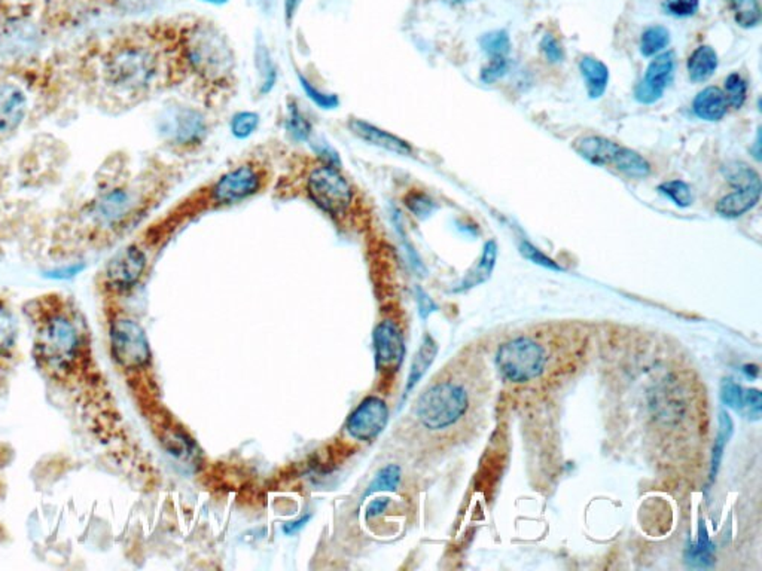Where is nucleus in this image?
Masks as SVG:
<instances>
[{
    "instance_id": "nucleus-1",
    "label": "nucleus",
    "mask_w": 762,
    "mask_h": 571,
    "mask_svg": "<svg viewBox=\"0 0 762 571\" xmlns=\"http://www.w3.org/2000/svg\"><path fill=\"white\" fill-rule=\"evenodd\" d=\"M551 361V350L538 336H515L502 343L496 352V366L502 379L517 386L542 379Z\"/></svg>"
},
{
    "instance_id": "nucleus-2",
    "label": "nucleus",
    "mask_w": 762,
    "mask_h": 571,
    "mask_svg": "<svg viewBox=\"0 0 762 571\" xmlns=\"http://www.w3.org/2000/svg\"><path fill=\"white\" fill-rule=\"evenodd\" d=\"M186 63L207 82L229 79L234 72V52L215 27L195 26L184 42Z\"/></svg>"
},
{
    "instance_id": "nucleus-3",
    "label": "nucleus",
    "mask_w": 762,
    "mask_h": 571,
    "mask_svg": "<svg viewBox=\"0 0 762 571\" xmlns=\"http://www.w3.org/2000/svg\"><path fill=\"white\" fill-rule=\"evenodd\" d=\"M471 393L462 382L441 381L429 387L416 405V417L432 432L453 429L470 414Z\"/></svg>"
},
{
    "instance_id": "nucleus-4",
    "label": "nucleus",
    "mask_w": 762,
    "mask_h": 571,
    "mask_svg": "<svg viewBox=\"0 0 762 571\" xmlns=\"http://www.w3.org/2000/svg\"><path fill=\"white\" fill-rule=\"evenodd\" d=\"M104 75L118 90H145L157 75L156 57L147 48L136 45L117 48L104 63Z\"/></svg>"
},
{
    "instance_id": "nucleus-5",
    "label": "nucleus",
    "mask_w": 762,
    "mask_h": 571,
    "mask_svg": "<svg viewBox=\"0 0 762 571\" xmlns=\"http://www.w3.org/2000/svg\"><path fill=\"white\" fill-rule=\"evenodd\" d=\"M79 334L65 316H52L36 335V352L43 365L52 370H69L78 356Z\"/></svg>"
},
{
    "instance_id": "nucleus-6",
    "label": "nucleus",
    "mask_w": 762,
    "mask_h": 571,
    "mask_svg": "<svg viewBox=\"0 0 762 571\" xmlns=\"http://www.w3.org/2000/svg\"><path fill=\"white\" fill-rule=\"evenodd\" d=\"M307 192L311 201L331 216L345 215L354 201V191L338 168L322 165L310 173Z\"/></svg>"
},
{
    "instance_id": "nucleus-7",
    "label": "nucleus",
    "mask_w": 762,
    "mask_h": 571,
    "mask_svg": "<svg viewBox=\"0 0 762 571\" xmlns=\"http://www.w3.org/2000/svg\"><path fill=\"white\" fill-rule=\"evenodd\" d=\"M111 343L113 357L121 366L129 370L140 368L151 357L145 332L138 323L129 318H120L113 322L111 327Z\"/></svg>"
},
{
    "instance_id": "nucleus-8",
    "label": "nucleus",
    "mask_w": 762,
    "mask_h": 571,
    "mask_svg": "<svg viewBox=\"0 0 762 571\" xmlns=\"http://www.w3.org/2000/svg\"><path fill=\"white\" fill-rule=\"evenodd\" d=\"M261 174L250 165H240L216 182L211 195L222 204L241 201L261 190Z\"/></svg>"
},
{
    "instance_id": "nucleus-9",
    "label": "nucleus",
    "mask_w": 762,
    "mask_h": 571,
    "mask_svg": "<svg viewBox=\"0 0 762 571\" xmlns=\"http://www.w3.org/2000/svg\"><path fill=\"white\" fill-rule=\"evenodd\" d=\"M389 409L379 397H366L347 421L350 436L358 441L377 438L388 424Z\"/></svg>"
},
{
    "instance_id": "nucleus-10",
    "label": "nucleus",
    "mask_w": 762,
    "mask_h": 571,
    "mask_svg": "<svg viewBox=\"0 0 762 571\" xmlns=\"http://www.w3.org/2000/svg\"><path fill=\"white\" fill-rule=\"evenodd\" d=\"M675 65V52H663L655 57V60H652L646 69L643 81L636 88V100L639 103L652 104L663 97L664 91L672 82Z\"/></svg>"
},
{
    "instance_id": "nucleus-11",
    "label": "nucleus",
    "mask_w": 762,
    "mask_h": 571,
    "mask_svg": "<svg viewBox=\"0 0 762 571\" xmlns=\"http://www.w3.org/2000/svg\"><path fill=\"white\" fill-rule=\"evenodd\" d=\"M145 267H147L145 254L138 247L130 245L109 263L104 272L106 284L113 290L130 289L142 277Z\"/></svg>"
},
{
    "instance_id": "nucleus-12",
    "label": "nucleus",
    "mask_w": 762,
    "mask_h": 571,
    "mask_svg": "<svg viewBox=\"0 0 762 571\" xmlns=\"http://www.w3.org/2000/svg\"><path fill=\"white\" fill-rule=\"evenodd\" d=\"M375 366L380 372L393 374L399 370L405 356L401 332L392 322L380 323L374 332Z\"/></svg>"
},
{
    "instance_id": "nucleus-13",
    "label": "nucleus",
    "mask_w": 762,
    "mask_h": 571,
    "mask_svg": "<svg viewBox=\"0 0 762 571\" xmlns=\"http://www.w3.org/2000/svg\"><path fill=\"white\" fill-rule=\"evenodd\" d=\"M26 109V94L20 86L0 84V136L11 134L22 125Z\"/></svg>"
},
{
    "instance_id": "nucleus-14",
    "label": "nucleus",
    "mask_w": 762,
    "mask_h": 571,
    "mask_svg": "<svg viewBox=\"0 0 762 571\" xmlns=\"http://www.w3.org/2000/svg\"><path fill=\"white\" fill-rule=\"evenodd\" d=\"M349 129L356 138L370 143L372 147H381L384 151L402 155V156L413 154V147H409V143L405 142L404 138H398L395 134L379 129L366 120H352L349 122Z\"/></svg>"
},
{
    "instance_id": "nucleus-15",
    "label": "nucleus",
    "mask_w": 762,
    "mask_h": 571,
    "mask_svg": "<svg viewBox=\"0 0 762 571\" xmlns=\"http://www.w3.org/2000/svg\"><path fill=\"white\" fill-rule=\"evenodd\" d=\"M172 134L182 145H194L206 134V120L193 109H182L173 116Z\"/></svg>"
},
{
    "instance_id": "nucleus-16",
    "label": "nucleus",
    "mask_w": 762,
    "mask_h": 571,
    "mask_svg": "<svg viewBox=\"0 0 762 571\" xmlns=\"http://www.w3.org/2000/svg\"><path fill=\"white\" fill-rule=\"evenodd\" d=\"M573 147L588 163L599 167H607L614 164L620 145L600 136H586L577 140Z\"/></svg>"
},
{
    "instance_id": "nucleus-17",
    "label": "nucleus",
    "mask_w": 762,
    "mask_h": 571,
    "mask_svg": "<svg viewBox=\"0 0 762 571\" xmlns=\"http://www.w3.org/2000/svg\"><path fill=\"white\" fill-rule=\"evenodd\" d=\"M761 185L739 188L736 192L730 193L718 202L716 211L723 218H739L745 215L746 211L757 206L761 197Z\"/></svg>"
},
{
    "instance_id": "nucleus-18",
    "label": "nucleus",
    "mask_w": 762,
    "mask_h": 571,
    "mask_svg": "<svg viewBox=\"0 0 762 571\" xmlns=\"http://www.w3.org/2000/svg\"><path fill=\"white\" fill-rule=\"evenodd\" d=\"M727 97L716 86H707L698 93L694 100L693 109L698 118L704 120H720L727 113Z\"/></svg>"
},
{
    "instance_id": "nucleus-19",
    "label": "nucleus",
    "mask_w": 762,
    "mask_h": 571,
    "mask_svg": "<svg viewBox=\"0 0 762 571\" xmlns=\"http://www.w3.org/2000/svg\"><path fill=\"white\" fill-rule=\"evenodd\" d=\"M496 259H498V245H496V241L491 240L486 243L479 263H475L472 270L466 274L465 279L456 290L462 292V290H468V289L486 283L487 280L490 279L491 272L495 270Z\"/></svg>"
},
{
    "instance_id": "nucleus-20",
    "label": "nucleus",
    "mask_w": 762,
    "mask_h": 571,
    "mask_svg": "<svg viewBox=\"0 0 762 571\" xmlns=\"http://www.w3.org/2000/svg\"><path fill=\"white\" fill-rule=\"evenodd\" d=\"M582 76L586 79L587 93L590 99H599L605 94L609 84V69L595 57H582L579 63Z\"/></svg>"
},
{
    "instance_id": "nucleus-21",
    "label": "nucleus",
    "mask_w": 762,
    "mask_h": 571,
    "mask_svg": "<svg viewBox=\"0 0 762 571\" xmlns=\"http://www.w3.org/2000/svg\"><path fill=\"white\" fill-rule=\"evenodd\" d=\"M436 352H438V343L431 335L425 336L422 345L414 356L408 381H407V387H405V395H408L409 391L413 390L414 387L417 386L418 381L423 379V375L426 374L427 370L435 361Z\"/></svg>"
},
{
    "instance_id": "nucleus-22",
    "label": "nucleus",
    "mask_w": 762,
    "mask_h": 571,
    "mask_svg": "<svg viewBox=\"0 0 762 571\" xmlns=\"http://www.w3.org/2000/svg\"><path fill=\"white\" fill-rule=\"evenodd\" d=\"M718 69V54L709 45H702L691 54L688 74L693 82H704Z\"/></svg>"
},
{
    "instance_id": "nucleus-23",
    "label": "nucleus",
    "mask_w": 762,
    "mask_h": 571,
    "mask_svg": "<svg viewBox=\"0 0 762 571\" xmlns=\"http://www.w3.org/2000/svg\"><path fill=\"white\" fill-rule=\"evenodd\" d=\"M685 561L694 568H709L715 563V545L707 536L703 522L698 530V540L685 552Z\"/></svg>"
},
{
    "instance_id": "nucleus-24",
    "label": "nucleus",
    "mask_w": 762,
    "mask_h": 571,
    "mask_svg": "<svg viewBox=\"0 0 762 571\" xmlns=\"http://www.w3.org/2000/svg\"><path fill=\"white\" fill-rule=\"evenodd\" d=\"M612 167H615L618 172L633 179H645L650 173V163L643 158L642 155L624 147H620L618 149Z\"/></svg>"
},
{
    "instance_id": "nucleus-25",
    "label": "nucleus",
    "mask_w": 762,
    "mask_h": 571,
    "mask_svg": "<svg viewBox=\"0 0 762 571\" xmlns=\"http://www.w3.org/2000/svg\"><path fill=\"white\" fill-rule=\"evenodd\" d=\"M255 67L259 75V93L267 94L276 84L277 67L263 40H259L255 48Z\"/></svg>"
},
{
    "instance_id": "nucleus-26",
    "label": "nucleus",
    "mask_w": 762,
    "mask_h": 571,
    "mask_svg": "<svg viewBox=\"0 0 762 571\" xmlns=\"http://www.w3.org/2000/svg\"><path fill=\"white\" fill-rule=\"evenodd\" d=\"M131 200L124 191H112L102 200L99 215L104 222H117L129 213Z\"/></svg>"
},
{
    "instance_id": "nucleus-27",
    "label": "nucleus",
    "mask_w": 762,
    "mask_h": 571,
    "mask_svg": "<svg viewBox=\"0 0 762 571\" xmlns=\"http://www.w3.org/2000/svg\"><path fill=\"white\" fill-rule=\"evenodd\" d=\"M732 429H734V424H732L731 417H730V414L727 411H723L722 409V411H720V417H718V434H716L715 447H713V454H712V481L715 479L716 473L720 470L723 451H725L728 441L731 438Z\"/></svg>"
},
{
    "instance_id": "nucleus-28",
    "label": "nucleus",
    "mask_w": 762,
    "mask_h": 571,
    "mask_svg": "<svg viewBox=\"0 0 762 571\" xmlns=\"http://www.w3.org/2000/svg\"><path fill=\"white\" fill-rule=\"evenodd\" d=\"M734 20L743 29L758 26L761 22V8L758 0H727Z\"/></svg>"
},
{
    "instance_id": "nucleus-29",
    "label": "nucleus",
    "mask_w": 762,
    "mask_h": 571,
    "mask_svg": "<svg viewBox=\"0 0 762 571\" xmlns=\"http://www.w3.org/2000/svg\"><path fill=\"white\" fill-rule=\"evenodd\" d=\"M670 42V33L663 26H650L642 33L641 52L645 57L657 56Z\"/></svg>"
},
{
    "instance_id": "nucleus-30",
    "label": "nucleus",
    "mask_w": 762,
    "mask_h": 571,
    "mask_svg": "<svg viewBox=\"0 0 762 571\" xmlns=\"http://www.w3.org/2000/svg\"><path fill=\"white\" fill-rule=\"evenodd\" d=\"M723 173L727 176L728 181L736 190L739 188H748V186L761 185L758 173L755 172L754 168L746 165L743 163H731L725 165Z\"/></svg>"
},
{
    "instance_id": "nucleus-31",
    "label": "nucleus",
    "mask_w": 762,
    "mask_h": 571,
    "mask_svg": "<svg viewBox=\"0 0 762 571\" xmlns=\"http://www.w3.org/2000/svg\"><path fill=\"white\" fill-rule=\"evenodd\" d=\"M286 129L297 142H307L311 136L310 120H307L306 115H302L295 102L289 103Z\"/></svg>"
},
{
    "instance_id": "nucleus-32",
    "label": "nucleus",
    "mask_w": 762,
    "mask_h": 571,
    "mask_svg": "<svg viewBox=\"0 0 762 571\" xmlns=\"http://www.w3.org/2000/svg\"><path fill=\"white\" fill-rule=\"evenodd\" d=\"M17 340V322L13 313L0 304V357L6 356Z\"/></svg>"
},
{
    "instance_id": "nucleus-33",
    "label": "nucleus",
    "mask_w": 762,
    "mask_h": 571,
    "mask_svg": "<svg viewBox=\"0 0 762 571\" xmlns=\"http://www.w3.org/2000/svg\"><path fill=\"white\" fill-rule=\"evenodd\" d=\"M399 481H401V468L395 466V464L386 466V468H381L377 473L374 481L371 482L368 490H366L365 497L371 495H377V493H383V491L392 493V491L397 490Z\"/></svg>"
},
{
    "instance_id": "nucleus-34",
    "label": "nucleus",
    "mask_w": 762,
    "mask_h": 571,
    "mask_svg": "<svg viewBox=\"0 0 762 571\" xmlns=\"http://www.w3.org/2000/svg\"><path fill=\"white\" fill-rule=\"evenodd\" d=\"M298 79H300V85H301L302 91L306 93L307 97L313 102V103L318 106V108L323 109V111H334V109L338 108L340 106V99L336 97V94H329V93H325V91L319 90L318 86L313 85L307 77L302 76V75H298Z\"/></svg>"
},
{
    "instance_id": "nucleus-35",
    "label": "nucleus",
    "mask_w": 762,
    "mask_h": 571,
    "mask_svg": "<svg viewBox=\"0 0 762 571\" xmlns=\"http://www.w3.org/2000/svg\"><path fill=\"white\" fill-rule=\"evenodd\" d=\"M481 48L490 57H507L511 49V39L505 31H490L482 36Z\"/></svg>"
},
{
    "instance_id": "nucleus-36",
    "label": "nucleus",
    "mask_w": 762,
    "mask_h": 571,
    "mask_svg": "<svg viewBox=\"0 0 762 571\" xmlns=\"http://www.w3.org/2000/svg\"><path fill=\"white\" fill-rule=\"evenodd\" d=\"M404 201L405 206L408 207V210L418 219H425L435 210L434 200L422 191H409Z\"/></svg>"
},
{
    "instance_id": "nucleus-37",
    "label": "nucleus",
    "mask_w": 762,
    "mask_h": 571,
    "mask_svg": "<svg viewBox=\"0 0 762 571\" xmlns=\"http://www.w3.org/2000/svg\"><path fill=\"white\" fill-rule=\"evenodd\" d=\"M659 192L670 198L677 206L688 207L693 204V192L684 181H668L659 185Z\"/></svg>"
},
{
    "instance_id": "nucleus-38",
    "label": "nucleus",
    "mask_w": 762,
    "mask_h": 571,
    "mask_svg": "<svg viewBox=\"0 0 762 571\" xmlns=\"http://www.w3.org/2000/svg\"><path fill=\"white\" fill-rule=\"evenodd\" d=\"M725 97L727 103L734 109H740L746 102L748 85L739 74H732L725 79Z\"/></svg>"
},
{
    "instance_id": "nucleus-39",
    "label": "nucleus",
    "mask_w": 762,
    "mask_h": 571,
    "mask_svg": "<svg viewBox=\"0 0 762 571\" xmlns=\"http://www.w3.org/2000/svg\"><path fill=\"white\" fill-rule=\"evenodd\" d=\"M259 115L255 112H238L231 120V133L234 138H247L258 129Z\"/></svg>"
},
{
    "instance_id": "nucleus-40",
    "label": "nucleus",
    "mask_w": 762,
    "mask_h": 571,
    "mask_svg": "<svg viewBox=\"0 0 762 571\" xmlns=\"http://www.w3.org/2000/svg\"><path fill=\"white\" fill-rule=\"evenodd\" d=\"M721 400L727 408L741 413L743 408V390L734 379H725L721 382Z\"/></svg>"
},
{
    "instance_id": "nucleus-41",
    "label": "nucleus",
    "mask_w": 762,
    "mask_h": 571,
    "mask_svg": "<svg viewBox=\"0 0 762 571\" xmlns=\"http://www.w3.org/2000/svg\"><path fill=\"white\" fill-rule=\"evenodd\" d=\"M663 8L672 17H693L700 9V0H664Z\"/></svg>"
},
{
    "instance_id": "nucleus-42",
    "label": "nucleus",
    "mask_w": 762,
    "mask_h": 571,
    "mask_svg": "<svg viewBox=\"0 0 762 571\" xmlns=\"http://www.w3.org/2000/svg\"><path fill=\"white\" fill-rule=\"evenodd\" d=\"M741 413L745 414L749 420L758 421L762 414L761 391L757 388L743 391V408Z\"/></svg>"
},
{
    "instance_id": "nucleus-43",
    "label": "nucleus",
    "mask_w": 762,
    "mask_h": 571,
    "mask_svg": "<svg viewBox=\"0 0 762 571\" xmlns=\"http://www.w3.org/2000/svg\"><path fill=\"white\" fill-rule=\"evenodd\" d=\"M520 252L525 259H529L530 263L541 265V267L548 268L552 271H561L560 265H557L551 258H548L547 254H543L541 250L536 249L533 245H530L529 241H522L520 245Z\"/></svg>"
},
{
    "instance_id": "nucleus-44",
    "label": "nucleus",
    "mask_w": 762,
    "mask_h": 571,
    "mask_svg": "<svg viewBox=\"0 0 762 571\" xmlns=\"http://www.w3.org/2000/svg\"><path fill=\"white\" fill-rule=\"evenodd\" d=\"M508 70V61L507 57H491L490 63L481 70V81L486 84L498 81L499 77L504 76Z\"/></svg>"
},
{
    "instance_id": "nucleus-45",
    "label": "nucleus",
    "mask_w": 762,
    "mask_h": 571,
    "mask_svg": "<svg viewBox=\"0 0 762 571\" xmlns=\"http://www.w3.org/2000/svg\"><path fill=\"white\" fill-rule=\"evenodd\" d=\"M541 49H542L543 56L547 57L548 61H551V63L563 61V48H561L560 42L550 33L543 36L542 40H541Z\"/></svg>"
},
{
    "instance_id": "nucleus-46",
    "label": "nucleus",
    "mask_w": 762,
    "mask_h": 571,
    "mask_svg": "<svg viewBox=\"0 0 762 571\" xmlns=\"http://www.w3.org/2000/svg\"><path fill=\"white\" fill-rule=\"evenodd\" d=\"M313 149H315L316 154L319 155L320 158L323 159L325 165H329V167L334 168H341L340 155H338V152H336V149L329 145V143L325 142V140H316V145H313Z\"/></svg>"
},
{
    "instance_id": "nucleus-47",
    "label": "nucleus",
    "mask_w": 762,
    "mask_h": 571,
    "mask_svg": "<svg viewBox=\"0 0 762 571\" xmlns=\"http://www.w3.org/2000/svg\"><path fill=\"white\" fill-rule=\"evenodd\" d=\"M417 302L420 317H422L423 320H426V318L429 317L434 311H436L435 302L432 301L431 297H429V295H427V293L420 288H417Z\"/></svg>"
},
{
    "instance_id": "nucleus-48",
    "label": "nucleus",
    "mask_w": 762,
    "mask_h": 571,
    "mask_svg": "<svg viewBox=\"0 0 762 571\" xmlns=\"http://www.w3.org/2000/svg\"><path fill=\"white\" fill-rule=\"evenodd\" d=\"M389 498H375L372 502L368 504L366 507L365 516L368 520L371 518H374V516H379L380 513H383L384 509L388 507Z\"/></svg>"
},
{
    "instance_id": "nucleus-49",
    "label": "nucleus",
    "mask_w": 762,
    "mask_h": 571,
    "mask_svg": "<svg viewBox=\"0 0 762 571\" xmlns=\"http://www.w3.org/2000/svg\"><path fill=\"white\" fill-rule=\"evenodd\" d=\"M301 4L302 0H284V17H286V22H292Z\"/></svg>"
},
{
    "instance_id": "nucleus-50",
    "label": "nucleus",
    "mask_w": 762,
    "mask_h": 571,
    "mask_svg": "<svg viewBox=\"0 0 762 571\" xmlns=\"http://www.w3.org/2000/svg\"><path fill=\"white\" fill-rule=\"evenodd\" d=\"M309 520H310V516H306V518H301V520L297 521V522H291V524L284 525V533H297L298 530L302 529Z\"/></svg>"
},
{
    "instance_id": "nucleus-51",
    "label": "nucleus",
    "mask_w": 762,
    "mask_h": 571,
    "mask_svg": "<svg viewBox=\"0 0 762 571\" xmlns=\"http://www.w3.org/2000/svg\"><path fill=\"white\" fill-rule=\"evenodd\" d=\"M755 147H757V151H755V156L757 159H761V133H758V138H757V143H755Z\"/></svg>"
},
{
    "instance_id": "nucleus-52",
    "label": "nucleus",
    "mask_w": 762,
    "mask_h": 571,
    "mask_svg": "<svg viewBox=\"0 0 762 571\" xmlns=\"http://www.w3.org/2000/svg\"><path fill=\"white\" fill-rule=\"evenodd\" d=\"M204 4H216V6H220V4H229V0H202Z\"/></svg>"
},
{
    "instance_id": "nucleus-53",
    "label": "nucleus",
    "mask_w": 762,
    "mask_h": 571,
    "mask_svg": "<svg viewBox=\"0 0 762 571\" xmlns=\"http://www.w3.org/2000/svg\"><path fill=\"white\" fill-rule=\"evenodd\" d=\"M0 22H2V13H0Z\"/></svg>"
}]
</instances>
